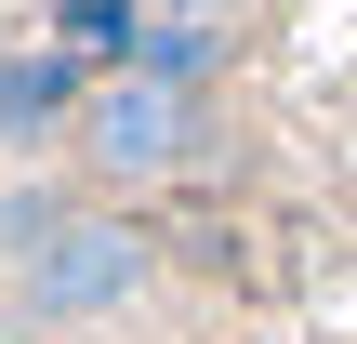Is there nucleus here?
Returning <instances> with one entry per match:
<instances>
[{
    "instance_id": "4",
    "label": "nucleus",
    "mask_w": 357,
    "mask_h": 344,
    "mask_svg": "<svg viewBox=\"0 0 357 344\" xmlns=\"http://www.w3.org/2000/svg\"><path fill=\"white\" fill-rule=\"evenodd\" d=\"M132 40H146V0H66L53 13V53H79V66L93 53H132Z\"/></svg>"
},
{
    "instance_id": "5",
    "label": "nucleus",
    "mask_w": 357,
    "mask_h": 344,
    "mask_svg": "<svg viewBox=\"0 0 357 344\" xmlns=\"http://www.w3.org/2000/svg\"><path fill=\"white\" fill-rule=\"evenodd\" d=\"M212 40H225V27H146V40H132V66H146V80H172V93H185V80H199V66H212Z\"/></svg>"
},
{
    "instance_id": "6",
    "label": "nucleus",
    "mask_w": 357,
    "mask_h": 344,
    "mask_svg": "<svg viewBox=\"0 0 357 344\" xmlns=\"http://www.w3.org/2000/svg\"><path fill=\"white\" fill-rule=\"evenodd\" d=\"M146 27H225V0H146Z\"/></svg>"
},
{
    "instance_id": "2",
    "label": "nucleus",
    "mask_w": 357,
    "mask_h": 344,
    "mask_svg": "<svg viewBox=\"0 0 357 344\" xmlns=\"http://www.w3.org/2000/svg\"><path fill=\"white\" fill-rule=\"evenodd\" d=\"M185 133H199V119H185L172 80H119V93L93 106V172H172Z\"/></svg>"
},
{
    "instance_id": "3",
    "label": "nucleus",
    "mask_w": 357,
    "mask_h": 344,
    "mask_svg": "<svg viewBox=\"0 0 357 344\" xmlns=\"http://www.w3.org/2000/svg\"><path fill=\"white\" fill-rule=\"evenodd\" d=\"M79 93V53H0V133H40Z\"/></svg>"
},
{
    "instance_id": "1",
    "label": "nucleus",
    "mask_w": 357,
    "mask_h": 344,
    "mask_svg": "<svg viewBox=\"0 0 357 344\" xmlns=\"http://www.w3.org/2000/svg\"><path fill=\"white\" fill-rule=\"evenodd\" d=\"M159 278V239L146 225H93V212H66L40 252H26V305L40 318H106V305H132Z\"/></svg>"
}]
</instances>
